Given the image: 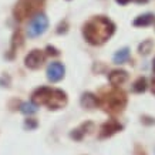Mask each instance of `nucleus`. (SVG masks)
I'll use <instances>...</instances> for the list:
<instances>
[{
    "label": "nucleus",
    "instance_id": "nucleus-4",
    "mask_svg": "<svg viewBox=\"0 0 155 155\" xmlns=\"http://www.w3.org/2000/svg\"><path fill=\"white\" fill-rule=\"evenodd\" d=\"M48 27V19L47 16L44 13H37L34 14V17L30 20V23H28V27H27V34L28 37H38V36H41Z\"/></svg>",
    "mask_w": 155,
    "mask_h": 155
},
{
    "label": "nucleus",
    "instance_id": "nucleus-16",
    "mask_svg": "<svg viewBox=\"0 0 155 155\" xmlns=\"http://www.w3.org/2000/svg\"><path fill=\"white\" fill-rule=\"evenodd\" d=\"M147 90V78L145 77H140V78H137L135 83L132 84V91L134 93H138V94H141Z\"/></svg>",
    "mask_w": 155,
    "mask_h": 155
},
{
    "label": "nucleus",
    "instance_id": "nucleus-8",
    "mask_svg": "<svg viewBox=\"0 0 155 155\" xmlns=\"http://www.w3.org/2000/svg\"><path fill=\"white\" fill-rule=\"evenodd\" d=\"M64 75H66V67L63 63H50L47 67V78L48 81H51V83H58L64 78Z\"/></svg>",
    "mask_w": 155,
    "mask_h": 155
},
{
    "label": "nucleus",
    "instance_id": "nucleus-6",
    "mask_svg": "<svg viewBox=\"0 0 155 155\" xmlns=\"http://www.w3.org/2000/svg\"><path fill=\"white\" fill-rule=\"evenodd\" d=\"M46 61V54L41 50H31L24 58V64L30 70H38Z\"/></svg>",
    "mask_w": 155,
    "mask_h": 155
},
{
    "label": "nucleus",
    "instance_id": "nucleus-9",
    "mask_svg": "<svg viewBox=\"0 0 155 155\" xmlns=\"http://www.w3.org/2000/svg\"><path fill=\"white\" fill-rule=\"evenodd\" d=\"M51 90L53 88H48V87H40V88L34 90L33 94H31V103H34L36 105L46 104L50 94H51Z\"/></svg>",
    "mask_w": 155,
    "mask_h": 155
},
{
    "label": "nucleus",
    "instance_id": "nucleus-20",
    "mask_svg": "<svg viewBox=\"0 0 155 155\" xmlns=\"http://www.w3.org/2000/svg\"><path fill=\"white\" fill-rule=\"evenodd\" d=\"M24 127L28 128V130H33V128L37 127V121H36V120H33V118L26 120V122H24Z\"/></svg>",
    "mask_w": 155,
    "mask_h": 155
},
{
    "label": "nucleus",
    "instance_id": "nucleus-22",
    "mask_svg": "<svg viewBox=\"0 0 155 155\" xmlns=\"http://www.w3.org/2000/svg\"><path fill=\"white\" fill-rule=\"evenodd\" d=\"M67 31V21H63V23H60V26H58V28H57V33L58 34H63Z\"/></svg>",
    "mask_w": 155,
    "mask_h": 155
},
{
    "label": "nucleus",
    "instance_id": "nucleus-17",
    "mask_svg": "<svg viewBox=\"0 0 155 155\" xmlns=\"http://www.w3.org/2000/svg\"><path fill=\"white\" fill-rule=\"evenodd\" d=\"M20 113L24 115H31L37 113V105L34 103H23L20 105Z\"/></svg>",
    "mask_w": 155,
    "mask_h": 155
},
{
    "label": "nucleus",
    "instance_id": "nucleus-10",
    "mask_svg": "<svg viewBox=\"0 0 155 155\" xmlns=\"http://www.w3.org/2000/svg\"><path fill=\"white\" fill-rule=\"evenodd\" d=\"M127 80H128V73L125 70H122V68L113 70L108 74V81H110V84L114 85V87H120V85H122Z\"/></svg>",
    "mask_w": 155,
    "mask_h": 155
},
{
    "label": "nucleus",
    "instance_id": "nucleus-25",
    "mask_svg": "<svg viewBox=\"0 0 155 155\" xmlns=\"http://www.w3.org/2000/svg\"><path fill=\"white\" fill-rule=\"evenodd\" d=\"M152 70H154V73H155V58H154V63H152Z\"/></svg>",
    "mask_w": 155,
    "mask_h": 155
},
{
    "label": "nucleus",
    "instance_id": "nucleus-24",
    "mask_svg": "<svg viewBox=\"0 0 155 155\" xmlns=\"http://www.w3.org/2000/svg\"><path fill=\"white\" fill-rule=\"evenodd\" d=\"M151 88H152V93L155 94V78L152 80V87H151Z\"/></svg>",
    "mask_w": 155,
    "mask_h": 155
},
{
    "label": "nucleus",
    "instance_id": "nucleus-11",
    "mask_svg": "<svg viewBox=\"0 0 155 155\" xmlns=\"http://www.w3.org/2000/svg\"><path fill=\"white\" fill-rule=\"evenodd\" d=\"M93 131H94V124L87 121V122H84V124H81L78 128L73 130V131L70 132V138L75 140V141H81L85 134H91Z\"/></svg>",
    "mask_w": 155,
    "mask_h": 155
},
{
    "label": "nucleus",
    "instance_id": "nucleus-23",
    "mask_svg": "<svg viewBox=\"0 0 155 155\" xmlns=\"http://www.w3.org/2000/svg\"><path fill=\"white\" fill-rule=\"evenodd\" d=\"M115 2H117L118 5H128V3H130V2H131V0H115Z\"/></svg>",
    "mask_w": 155,
    "mask_h": 155
},
{
    "label": "nucleus",
    "instance_id": "nucleus-13",
    "mask_svg": "<svg viewBox=\"0 0 155 155\" xmlns=\"http://www.w3.org/2000/svg\"><path fill=\"white\" fill-rule=\"evenodd\" d=\"M155 21V16L152 13H145L138 16L135 20H134V26L135 27H147V26H151V24Z\"/></svg>",
    "mask_w": 155,
    "mask_h": 155
},
{
    "label": "nucleus",
    "instance_id": "nucleus-21",
    "mask_svg": "<svg viewBox=\"0 0 155 155\" xmlns=\"http://www.w3.org/2000/svg\"><path fill=\"white\" fill-rule=\"evenodd\" d=\"M141 121H142V124H147V125H154V124H155V118L144 115V117L141 118Z\"/></svg>",
    "mask_w": 155,
    "mask_h": 155
},
{
    "label": "nucleus",
    "instance_id": "nucleus-2",
    "mask_svg": "<svg viewBox=\"0 0 155 155\" xmlns=\"http://www.w3.org/2000/svg\"><path fill=\"white\" fill-rule=\"evenodd\" d=\"M128 98L127 94L120 88H113L110 91H104L103 94L98 97V105L103 108L105 113L111 114V115H117L121 114L125 107H127Z\"/></svg>",
    "mask_w": 155,
    "mask_h": 155
},
{
    "label": "nucleus",
    "instance_id": "nucleus-1",
    "mask_svg": "<svg viewBox=\"0 0 155 155\" xmlns=\"http://www.w3.org/2000/svg\"><path fill=\"white\" fill-rule=\"evenodd\" d=\"M115 24L104 16H95L83 26V36L91 46H103L113 37Z\"/></svg>",
    "mask_w": 155,
    "mask_h": 155
},
{
    "label": "nucleus",
    "instance_id": "nucleus-14",
    "mask_svg": "<svg viewBox=\"0 0 155 155\" xmlns=\"http://www.w3.org/2000/svg\"><path fill=\"white\" fill-rule=\"evenodd\" d=\"M128 58H130V48L128 47H124V48H121V50H118L113 57V60L115 64H122V63H125Z\"/></svg>",
    "mask_w": 155,
    "mask_h": 155
},
{
    "label": "nucleus",
    "instance_id": "nucleus-15",
    "mask_svg": "<svg viewBox=\"0 0 155 155\" xmlns=\"http://www.w3.org/2000/svg\"><path fill=\"white\" fill-rule=\"evenodd\" d=\"M21 43H23V37H21V33H20V30H17L16 33H14L13 38H12V48H10V54L9 57L12 58L13 54L16 53V48H19L21 46Z\"/></svg>",
    "mask_w": 155,
    "mask_h": 155
},
{
    "label": "nucleus",
    "instance_id": "nucleus-5",
    "mask_svg": "<svg viewBox=\"0 0 155 155\" xmlns=\"http://www.w3.org/2000/svg\"><path fill=\"white\" fill-rule=\"evenodd\" d=\"M68 103V97H67L66 91L63 90H51V94L48 97L46 105L48 107V110H60L64 108Z\"/></svg>",
    "mask_w": 155,
    "mask_h": 155
},
{
    "label": "nucleus",
    "instance_id": "nucleus-12",
    "mask_svg": "<svg viewBox=\"0 0 155 155\" xmlns=\"http://www.w3.org/2000/svg\"><path fill=\"white\" fill-rule=\"evenodd\" d=\"M80 104L81 107L85 108V110H94V108L98 107V97L95 94H93V93L87 91V93H84L81 95Z\"/></svg>",
    "mask_w": 155,
    "mask_h": 155
},
{
    "label": "nucleus",
    "instance_id": "nucleus-7",
    "mask_svg": "<svg viewBox=\"0 0 155 155\" xmlns=\"http://www.w3.org/2000/svg\"><path fill=\"white\" fill-rule=\"evenodd\" d=\"M122 125L120 124L118 121L115 120H108L107 122H104L103 125L100 127V134H98V138L100 140H105V138H110L113 137L114 134L122 131Z\"/></svg>",
    "mask_w": 155,
    "mask_h": 155
},
{
    "label": "nucleus",
    "instance_id": "nucleus-3",
    "mask_svg": "<svg viewBox=\"0 0 155 155\" xmlns=\"http://www.w3.org/2000/svg\"><path fill=\"white\" fill-rule=\"evenodd\" d=\"M43 6V0H19L13 9V14L16 20H23L31 17L40 12Z\"/></svg>",
    "mask_w": 155,
    "mask_h": 155
},
{
    "label": "nucleus",
    "instance_id": "nucleus-18",
    "mask_svg": "<svg viewBox=\"0 0 155 155\" xmlns=\"http://www.w3.org/2000/svg\"><path fill=\"white\" fill-rule=\"evenodd\" d=\"M152 48H154V41L152 40H145L138 46V51H140V54L147 56V54H150L152 51Z\"/></svg>",
    "mask_w": 155,
    "mask_h": 155
},
{
    "label": "nucleus",
    "instance_id": "nucleus-19",
    "mask_svg": "<svg viewBox=\"0 0 155 155\" xmlns=\"http://www.w3.org/2000/svg\"><path fill=\"white\" fill-rule=\"evenodd\" d=\"M46 51H47V56H51V57L60 56V51H58L54 46H47V47H46Z\"/></svg>",
    "mask_w": 155,
    "mask_h": 155
}]
</instances>
